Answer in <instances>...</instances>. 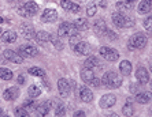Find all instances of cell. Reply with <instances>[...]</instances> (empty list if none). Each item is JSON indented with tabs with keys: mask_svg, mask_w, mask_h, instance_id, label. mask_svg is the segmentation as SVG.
Masks as SVG:
<instances>
[{
	"mask_svg": "<svg viewBox=\"0 0 152 117\" xmlns=\"http://www.w3.org/2000/svg\"><path fill=\"white\" fill-rule=\"evenodd\" d=\"M56 19H58V12L55 10H52V8L44 10V12H42V15H41V21L45 22V23H52V22H55Z\"/></svg>",
	"mask_w": 152,
	"mask_h": 117,
	"instance_id": "obj_11",
	"label": "cell"
},
{
	"mask_svg": "<svg viewBox=\"0 0 152 117\" xmlns=\"http://www.w3.org/2000/svg\"><path fill=\"white\" fill-rule=\"evenodd\" d=\"M74 26L78 30H86L88 29V21L85 18H77L74 22Z\"/></svg>",
	"mask_w": 152,
	"mask_h": 117,
	"instance_id": "obj_30",
	"label": "cell"
},
{
	"mask_svg": "<svg viewBox=\"0 0 152 117\" xmlns=\"http://www.w3.org/2000/svg\"><path fill=\"white\" fill-rule=\"evenodd\" d=\"M51 108H52V110L55 112V116H64L66 114V108H64V105L62 102H59V101H51Z\"/></svg>",
	"mask_w": 152,
	"mask_h": 117,
	"instance_id": "obj_19",
	"label": "cell"
},
{
	"mask_svg": "<svg viewBox=\"0 0 152 117\" xmlns=\"http://www.w3.org/2000/svg\"><path fill=\"white\" fill-rule=\"evenodd\" d=\"M80 41H82V38H81V36L80 34H73V36H70V39H69V44H70V46L73 48V46H75Z\"/></svg>",
	"mask_w": 152,
	"mask_h": 117,
	"instance_id": "obj_33",
	"label": "cell"
},
{
	"mask_svg": "<svg viewBox=\"0 0 152 117\" xmlns=\"http://www.w3.org/2000/svg\"><path fill=\"white\" fill-rule=\"evenodd\" d=\"M1 22H3V18H1V17H0V23H1Z\"/></svg>",
	"mask_w": 152,
	"mask_h": 117,
	"instance_id": "obj_51",
	"label": "cell"
},
{
	"mask_svg": "<svg viewBox=\"0 0 152 117\" xmlns=\"http://www.w3.org/2000/svg\"><path fill=\"white\" fill-rule=\"evenodd\" d=\"M18 53H19L22 57H23V59H25V57L36 56L39 52H37V48H36V46L30 45V44H25V45H21L19 48H18Z\"/></svg>",
	"mask_w": 152,
	"mask_h": 117,
	"instance_id": "obj_5",
	"label": "cell"
},
{
	"mask_svg": "<svg viewBox=\"0 0 152 117\" xmlns=\"http://www.w3.org/2000/svg\"><path fill=\"white\" fill-rule=\"evenodd\" d=\"M149 68H151V72H152V61H151V64H149Z\"/></svg>",
	"mask_w": 152,
	"mask_h": 117,
	"instance_id": "obj_50",
	"label": "cell"
},
{
	"mask_svg": "<svg viewBox=\"0 0 152 117\" xmlns=\"http://www.w3.org/2000/svg\"><path fill=\"white\" fill-rule=\"evenodd\" d=\"M1 41L7 44H12L17 41V33L12 32V30H8V32L3 33L1 34Z\"/></svg>",
	"mask_w": 152,
	"mask_h": 117,
	"instance_id": "obj_23",
	"label": "cell"
},
{
	"mask_svg": "<svg viewBox=\"0 0 152 117\" xmlns=\"http://www.w3.org/2000/svg\"><path fill=\"white\" fill-rule=\"evenodd\" d=\"M125 1H126V3H134V1H136V0H125Z\"/></svg>",
	"mask_w": 152,
	"mask_h": 117,
	"instance_id": "obj_48",
	"label": "cell"
},
{
	"mask_svg": "<svg viewBox=\"0 0 152 117\" xmlns=\"http://www.w3.org/2000/svg\"><path fill=\"white\" fill-rule=\"evenodd\" d=\"M77 33H78V29L75 27L73 23H67V22L60 23L59 29H58V36L59 37L73 36V34H77Z\"/></svg>",
	"mask_w": 152,
	"mask_h": 117,
	"instance_id": "obj_4",
	"label": "cell"
},
{
	"mask_svg": "<svg viewBox=\"0 0 152 117\" xmlns=\"http://www.w3.org/2000/svg\"><path fill=\"white\" fill-rule=\"evenodd\" d=\"M102 83H104V86H106L107 89H118V87L122 86L124 80H122V76L119 74L110 71V72H104Z\"/></svg>",
	"mask_w": 152,
	"mask_h": 117,
	"instance_id": "obj_1",
	"label": "cell"
},
{
	"mask_svg": "<svg viewBox=\"0 0 152 117\" xmlns=\"http://www.w3.org/2000/svg\"><path fill=\"white\" fill-rule=\"evenodd\" d=\"M37 105H39V103L36 102L34 101V98H30V99H26L25 102H23V105H22V106L25 108L26 110H28L29 113H30V112H33V110H36V108H37Z\"/></svg>",
	"mask_w": 152,
	"mask_h": 117,
	"instance_id": "obj_28",
	"label": "cell"
},
{
	"mask_svg": "<svg viewBox=\"0 0 152 117\" xmlns=\"http://www.w3.org/2000/svg\"><path fill=\"white\" fill-rule=\"evenodd\" d=\"M17 12L21 17H23V18H29V15H28V12H26V10L23 8V6H21V7H18V10H17Z\"/></svg>",
	"mask_w": 152,
	"mask_h": 117,
	"instance_id": "obj_42",
	"label": "cell"
},
{
	"mask_svg": "<svg viewBox=\"0 0 152 117\" xmlns=\"http://www.w3.org/2000/svg\"><path fill=\"white\" fill-rule=\"evenodd\" d=\"M96 11H97V7H96V4H89L88 8H86V14H88V17H95L96 15Z\"/></svg>",
	"mask_w": 152,
	"mask_h": 117,
	"instance_id": "obj_37",
	"label": "cell"
},
{
	"mask_svg": "<svg viewBox=\"0 0 152 117\" xmlns=\"http://www.w3.org/2000/svg\"><path fill=\"white\" fill-rule=\"evenodd\" d=\"M15 116H19V117H26V116H29V112H28V110H26L23 106L15 108Z\"/></svg>",
	"mask_w": 152,
	"mask_h": 117,
	"instance_id": "obj_36",
	"label": "cell"
},
{
	"mask_svg": "<svg viewBox=\"0 0 152 117\" xmlns=\"http://www.w3.org/2000/svg\"><path fill=\"white\" fill-rule=\"evenodd\" d=\"M74 116L75 117H81V116H85V113H84V112H82V110H78V112H75V113H74Z\"/></svg>",
	"mask_w": 152,
	"mask_h": 117,
	"instance_id": "obj_47",
	"label": "cell"
},
{
	"mask_svg": "<svg viewBox=\"0 0 152 117\" xmlns=\"http://www.w3.org/2000/svg\"><path fill=\"white\" fill-rule=\"evenodd\" d=\"M144 29L147 30V32L149 33V34H152V15L151 17H148V18H145L144 19Z\"/></svg>",
	"mask_w": 152,
	"mask_h": 117,
	"instance_id": "obj_35",
	"label": "cell"
},
{
	"mask_svg": "<svg viewBox=\"0 0 152 117\" xmlns=\"http://www.w3.org/2000/svg\"><path fill=\"white\" fill-rule=\"evenodd\" d=\"M151 10H152V0H151Z\"/></svg>",
	"mask_w": 152,
	"mask_h": 117,
	"instance_id": "obj_54",
	"label": "cell"
},
{
	"mask_svg": "<svg viewBox=\"0 0 152 117\" xmlns=\"http://www.w3.org/2000/svg\"><path fill=\"white\" fill-rule=\"evenodd\" d=\"M58 90H59V94L63 97V98L69 97V94H70V91H71L70 82L64 78L59 79V80H58Z\"/></svg>",
	"mask_w": 152,
	"mask_h": 117,
	"instance_id": "obj_6",
	"label": "cell"
},
{
	"mask_svg": "<svg viewBox=\"0 0 152 117\" xmlns=\"http://www.w3.org/2000/svg\"><path fill=\"white\" fill-rule=\"evenodd\" d=\"M51 110H52V108H51V101H44V102H41L40 105H37L36 113L39 114V116H47Z\"/></svg>",
	"mask_w": 152,
	"mask_h": 117,
	"instance_id": "obj_16",
	"label": "cell"
},
{
	"mask_svg": "<svg viewBox=\"0 0 152 117\" xmlns=\"http://www.w3.org/2000/svg\"><path fill=\"white\" fill-rule=\"evenodd\" d=\"M3 57L7 61H12V63H17V64L23 63V57L18 53V52H14V50H10V49H6V50H4Z\"/></svg>",
	"mask_w": 152,
	"mask_h": 117,
	"instance_id": "obj_7",
	"label": "cell"
},
{
	"mask_svg": "<svg viewBox=\"0 0 152 117\" xmlns=\"http://www.w3.org/2000/svg\"><path fill=\"white\" fill-rule=\"evenodd\" d=\"M89 85L93 86V87H96V89H99L100 86H102V80H100L99 78H93V79H92V82H91Z\"/></svg>",
	"mask_w": 152,
	"mask_h": 117,
	"instance_id": "obj_41",
	"label": "cell"
},
{
	"mask_svg": "<svg viewBox=\"0 0 152 117\" xmlns=\"http://www.w3.org/2000/svg\"><path fill=\"white\" fill-rule=\"evenodd\" d=\"M100 55H102L107 61H110V63H115V61L119 59V53H118L117 49H114V48H107V46H102L100 48Z\"/></svg>",
	"mask_w": 152,
	"mask_h": 117,
	"instance_id": "obj_3",
	"label": "cell"
},
{
	"mask_svg": "<svg viewBox=\"0 0 152 117\" xmlns=\"http://www.w3.org/2000/svg\"><path fill=\"white\" fill-rule=\"evenodd\" d=\"M25 82H26V76L21 74L18 76V83H19V85H25Z\"/></svg>",
	"mask_w": 152,
	"mask_h": 117,
	"instance_id": "obj_45",
	"label": "cell"
},
{
	"mask_svg": "<svg viewBox=\"0 0 152 117\" xmlns=\"http://www.w3.org/2000/svg\"><path fill=\"white\" fill-rule=\"evenodd\" d=\"M107 25H106V21L104 19H96L95 23H93V30H95V33L97 34L99 37H103L106 36V32H107Z\"/></svg>",
	"mask_w": 152,
	"mask_h": 117,
	"instance_id": "obj_9",
	"label": "cell"
},
{
	"mask_svg": "<svg viewBox=\"0 0 152 117\" xmlns=\"http://www.w3.org/2000/svg\"><path fill=\"white\" fill-rule=\"evenodd\" d=\"M133 113H134V110H133L130 103L127 102L126 105L122 108V114H124V116H133Z\"/></svg>",
	"mask_w": 152,
	"mask_h": 117,
	"instance_id": "obj_34",
	"label": "cell"
},
{
	"mask_svg": "<svg viewBox=\"0 0 152 117\" xmlns=\"http://www.w3.org/2000/svg\"><path fill=\"white\" fill-rule=\"evenodd\" d=\"M115 7H117L118 10L121 11V12H124V11L129 10V6H127L125 1H117V3H115Z\"/></svg>",
	"mask_w": 152,
	"mask_h": 117,
	"instance_id": "obj_39",
	"label": "cell"
},
{
	"mask_svg": "<svg viewBox=\"0 0 152 117\" xmlns=\"http://www.w3.org/2000/svg\"><path fill=\"white\" fill-rule=\"evenodd\" d=\"M51 42L53 44V46H55V48H56V49H62V48H63V44L60 42L59 41V38H58V37H55V36H51Z\"/></svg>",
	"mask_w": 152,
	"mask_h": 117,
	"instance_id": "obj_38",
	"label": "cell"
},
{
	"mask_svg": "<svg viewBox=\"0 0 152 117\" xmlns=\"http://www.w3.org/2000/svg\"><path fill=\"white\" fill-rule=\"evenodd\" d=\"M136 78H137V82L140 85H145L149 82V75H148V71L147 68L144 67H138L137 71H136Z\"/></svg>",
	"mask_w": 152,
	"mask_h": 117,
	"instance_id": "obj_12",
	"label": "cell"
},
{
	"mask_svg": "<svg viewBox=\"0 0 152 117\" xmlns=\"http://www.w3.org/2000/svg\"><path fill=\"white\" fill-rule=\"evenodd\" d=\"M73 49H74V52L77 55H82V56H88L91 53V46L86 42H84V41H80L75 46H73Z\"/></svg>",
	"mask_w": 152,
	"mask_h": 117,
	"instance_id": "obj_14",
	"label": "cell"
},
{
	"mask_svg": "<svg viewBox=\"0 0 152 117\" xmlns=\"http://www.w3.org/2000/svg\"><path fill=\"white\" fill-rule=\"evenodd\" d=\"M95 78V74H93V71L91 70V68H84L81 71V79L82 82H85V83H91L92 82V79Z\"/></svg>",
	"mask_w": 152,
	"mask_h": 117,
	"instance_id": "obj_24",
	"label": "cell"
},
{
	"mask_svg": "<svg viewBox=\"0 0 152 117\" xmlns=\"http://www.w3.org/2000/svg\"><path fill=\"white\" fill-rule=\"evenodd\" d=\"M136 101H137L138 103H141V105L151 102V101H152V93L151 91L137 93V94H136Z\"/></svg>",
	"mask_w": 152,
	"mask_h": 117,
	"instance_id": "obj_20",
	"label": "cell"
},
{
	"mask_svg": "<svg viewBox=\"0 0 152 117\" xmlns=\"http://www.w3.org/2000/svg\"><path fill=\"white\" fill-rule=\"evenodd\" d=\"M117 102V97L114 94H104L100 99V108L103 109H108V108H113Z\"/></svg>",
	"mask_w": 152,
	"mask_h": 117,
	"instance_id": "obj_8",
	"label": "cell"
},
{
	"mask_svg": "<svg viewBox=\"0 0 152 117\" xmlns=\"http://www.w3.org/2000/svg\"><path fill=\"white\" fill-rule=\"evenodd\" d=\"M10 1H18V0H10Z\"/></svg>",
	"mask_w": 152,
	"mask_h": 117,
	"instance_id": "obj_53",
	"label": "cell"
},
{
	"mask_svg": "<svg viewBox=\"0 0 152 117\" xmlns=\"http://www.w3.org/2000/svg\"><path fill=\"white\" fill-rule=\"evenodd\" d=\"M147 42H148V38L147 36L141 34V33H137L134 36H132L127 41V48L129 50H136V49H142L147 46Z\"/></svg>",
	"mask_w": 152,
	"mask_h": 117,
	"instance_id": "obj_2",
	"label": "cell"
},
{
	"mask_svg": "<svg viewBox=\"0 0 152 117\" xmlns=\"http://www.w3.org/2000/svg\"><path fill=\"white\" fill-rule=\"evenodd\" d=\"M60 7L63 8V10L69 11V12H73V14H77L81 11L80 6L77 3H73L70 0H60Z\"/></svg>",
	"mask_w": 152,
	"mask_h": 117,
	"instance_id": "obj_10",
	"label": "cell"
},
{
	"mask_svg": "<svg viewBox=\"0 0 152 117\" xmlns=\"http://www.w3.org/2000/svg\"><path fill=\"white\" fill-rule=\"evenodd\" d=\"M93 3L96 4V7H102V8H106L107 7V1H106V0H93Z\"/></svg>",
	"mask_w": 152,
	"mask_h": 117,
	"instance_id": "obj_43",
	"label": "cell"
},
{
	"mask_svg": "<svg viewBox=\"0 0 152 117\" xmlns=\"http://www.w3.org/2000/svg\"><path fill=\"white\" fill-rule=\"evenodd\" d=\"M149 87H151V90H152V80L149 82Z\"/></svg>",
	"mask_w": 152,
	"mask_h": 117,
	"instance_id": "obj_49",
	"label": "cell"
},
{
	"mask_svg": "<svg viewBox=\"0 0 152 117\" xmlns=\"http://www.w3.org/2000/svg\"><path fill=\"white\" fill-rule=\"evenodd\" d=\"M106 36L108 37V38H110L111 41H117V38H118L117 33H115V32H113L111 29H107V32H106Z\"/></svg>",
	"mask_w": 152,
	"mask_h": 117,
	"instance_id": "obj_40",
	"label": "cell"
},
{
	"mask_svg": "<svg viewBox=\"0 0 152 117\" xmlns=\"http://www.w3.org/2000/svg\"><path fill=\"white\" fill-rule=\"evenodd\" d=\"M14 76L12 71L8 70V68H0V79H3V80H11Z\"/></svg>",
	"mask_w": 152,
	"mask_h": 117,
	"instance_id": "obj_29",
	"label": "cell"
},
{
	"mask_svg": "<svg viewBox=\"0 0 152 117\" xmlns=\"http://www.w3.org/2000/svg\"><path fill=\"white\" fill-rule=\"evenodd\" d=\"M130 91L132 93H137V86H136L134 83H132L130 85Z\"/></svg>",
	"mask_w": 152,
	"mask_h": 117,
	"instance_id": "obj_46",
	"label": "cell"
},
{
	"mask_svg": "<svg viewBox=\"0 0 152 117\" xmlns=\"http://www.w3.org/2000/svg\"><path fill=\"white\" fill-rule=\"evenodd\" d=\"M132 26H134V21L132 18H129V17H126V19H125V27H132Z\"/></svg>",
	"mask_w": 152,
	"mask_h": 117,
	"instance_id": "obj_44",
	"label": "cell"
},
{
	"mask_svg": "<svg viewBox=\"0 0 152 117\" xmlns=\"http://www.w3.org/2000/svg\"><path fill=\"white\" fill-rule=\"evenodd\" d=\"M34 39L37 41V44H40V45L44 46L51 41V34L50 33H47V32H39V33H36Z\"/></svg>",
	"mask_w": 152,
	"mask_h": 117,
	"instance_id": "obj_18",
	"label": "cell"
},
{
	"mask_svg": "<svg viewBox=\"0 0 152 117\" xmlns=\"http://www.w3.org/2000/svg\"><path fill=\"white\" fill-rule=\"evenodd\" d=\"M28 94H29V97H30V98H37V97H40V94H41V90H40L37 86L32 85L28 89Z\"/></svg>",
	"mask_w": 152,
	"mask_h": 117,
	"instance_id": "obj_31",
	"label": "cell"
},
{
	"mask_svg": "<svg viewBox=\"0 0 152 117\" xmlns=\"http://www.w3.org/2000/svg\"><path fill=\"white\" fill-rule=\"evenodd\" d=\"M80 94H78V95H80V98H81V101L82 102H92L93 101V93L91 91V90L88 89V87H86V86H81V87H80Z\"/></svg>",
	"mask_w": 152,
	"mask_h": 117,
	"instance_id": "obj_13",
	"label": "cell"
},
{
	"mask_svg": "<svg viewBox=\"0 0 152 117\" xmlns=\"http://www.w3.org/2000/svg\"><path fill=\"white\" fill-rule=\"evenodd\" d=\"M119 71H121V74L125 75V76L130 75L132 74V63L129 60L121 61V64H119Z\"/></svg>",
	"mask_w": 152,
	"mask_h": 117,
	"instance_id": "obj_25",
	"label": "cell"
},
{
	"mask_svg": "<svg viewBox=\"0 0 152 117\" xmlns=\"http://www.w3.org/2000/svg\"><path fill=\"white\" fill-rule=\"evenodd\" d=\"M29 74L33 75V76H40V78H45V72L44 70L39 67H30L29 68Z\"/></svg>",
	"mask_w": 152,
	"mask_h": 117,
	"instance_id": "obj_32",
	"label": "cell"
},
{
	"mask_svg": "<svg viewBox=\"0 0 152 117\" xmlns=\"http://www.w3.org/2000/svg\"><path fill=\"white\" fill-rule=\"evenodd\" d=\"M18 97H19V90H18V87H8V89H6L3 93V98L6 99V101H14Z\"/></svg>",
	"mask_w": 152,
	"mask_h": 117,
	"instance_id": "obj_17",
	"label": "cell"
},
{
	"mask_svg": "<svg viewBox=\"0 0 152 117\" xmlns=\"http://www.w3.org/2000/svg\"><path fill=\"white\" fill-rule=\"evenodd\" d=\"M23 8L26 10V12H28L29 18L30 17H33V15L37 14V11H39V6H37V3H34V1H26L25 4H23Z\"/></svg>",
	"mask_w": 152,
	"mask_h": 117,
	"instance_id": "obj_22",
	"label": "cell"
},
{
	"mask_svg": "<svg viewBox=\"0 0 152 117\" xmlns=\"http://www.w3.org/2000/svg\"><path fill=\"white\" fill-rule=\"evenodd\" d=\"M125 19L126 15H124V12H114L113 14V22L117 27H125Z\"/></svg>",
	"mask_w": 152,
	"mask_h": 117,
	"instance_id": "obj_21",
	"label": "cell"
},
{
	"mask_svg": "<svg viewBox=\"0 0 152 117\" xmlns=\"http://www.w3.org/2000/svg\"><path fill=\"white\" fill-rule=\"evenodd\" d=\"M85 68H91V70H93V68H97L100 65L99 64V59L95 56H89L88 59H86V61L84 63Z\"/></svg>",
	"mask_w": 152,
	"mask_h": 117,
	"instance_id": "obj_26",
	"label": "cell"
},
{
	"mask_svg": "<svg viewBox=\"0 0 152 117\" xmlns=\"http://www.w3.org/2000/svg\"><path fill=\"white\" fill-rule=\"evenodd\" d=\"M151 11V0H142L138 4V12L140 14H148Z\"/></svg>",
	"mask_w": 152,
	"mask_h": 117,
	"instance_id": "obj_27",
	"label": "cell"
},
{
	"mask_svg": "<svg viewBox=\"0 0 152 117\" xmlns=\"http://www.w3.org/2000/svg\"><path fill=\"white\" fill-rule=\"evenodd\" d=\"M149 113H151V114H152V108H151V109H149Z\"/></svg>",
	"mask_w": 152,
	"mask_h": 117,
	"instance_id": "obj_52",
	"label": "cell"
},
{
	"mask_svg": "<svg viewBox=\"0 0 152 117\" xmlns=\"http://www.w3.org/2000/svg\"><path fill=\"white\" fill-rule=\"evenodd\" d=\"M21 33L26 39H32L33 37L36 36L34 27H33V25H30V23H22L21 25Z\"/></svg>",
	"mask_w": 152,
	"mask_h": 117,
	"instance_id": "obj_15",
	"label": "cell"
},
{
	"mask_svg": "<svg viewBox=\"0 0 152 117\" xmlns=\"http://www.w3.org/2000/svg\"><path fill=\"white\" fill-rule=\"evenodd\" d=\"M0 33H1V29H0Z\"/></svg>",
	"mask_w": 152,
	"mask_h": 117,
	"instance_id": "obj_55",
	"label": "cell"
}]
</instances>
